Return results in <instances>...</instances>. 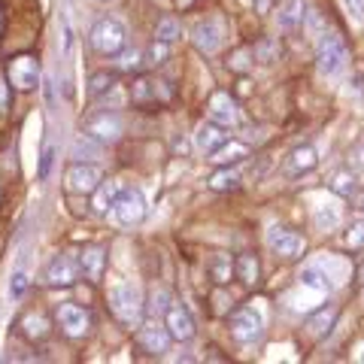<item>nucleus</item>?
Wrapping results in <instances>:
<instances>
[{"instance_id":"35","label":"nucleus","mask_w":364,"mask_h":364,"mask_svg":"<svg viewBox=\"0 0 364 364\" xmlns=\"http://www.w3.org/2000/svg\"><path fill=\"white\" fill-rule=\"evenodd\" d=\"M349 170L352 173H364V140H358L349 149Z\"/></svg>"},{"instance_id":"23","label":"nucleus","mask_w":364,"mask_h":364,"mask_svg":"<svg viewBox=\"0 0 364 364\" xmlns=\"http://www.w3.org/2000/svg\"><path fill=\"white\" fill-rule=\"evenodd\" d=\"M318 164V155L313 146H298L289 158V173L291 176H301V173H310V170Z\"/></svg>"},{"instance_id":"13","label":"nucleus","mask_w":364,"mask_h":364,"mask_svg":"<svg viewBox=\"0 0 364 364\" xmlns=\"http://www.w3.org/2000/svg\"><path fill=\"white\" fill-rule=\"evenodd\" d=\"M191 40H195L198 52H203V55L219 52V46H222V25H219V21H215V18L198 21L195 31H191Z\"/></svg>"},{"instance_id":"41","label":"nucleus","mask_w":364,"mask_h":364,"mask_svg":"<svg viewBox=\"0 0 364 364\" xmlns=\"http://www.w3.org/2000/svg\"><path fill=\"white\" fill-rule=\"evenodd\" d=\"M310 31H313V40H318L322 33L328 31V25H325V18L318 16V13H310Z\"/></svg>"},{"instance_id":"43","label":"nucleus","mask_w":364,"mask_h":364,"mask_svg":"<svg viewBox=\"0 0 364 364\" xmlns=\"http://www.w3.org/2000/svg\"><path fill=\"white\" fill-rule=\"evenodd\" d=\"M343 4L355 18H364V0H343Z\"/></svg>"},{"instance_id":"40","label":"nucleus","mask_w":364,"mask_h":364,"mask_svg":"<svg viewBox=\"0 0 364 364\" xmlns=\"http://www.w3.org/2000/svg\"><path fill=\"white\" fill-rule=\"evenodd\" d=\"M273 52H277V46H273L270 40H264L261 46H255V58H258V61H264V64L273 61Z\"/></svg>"},{"instance_id":"36","label":"nucleus","mask_w":364,"mask_h":364,"mask_svg":"<svg viewBox=\"0 0 364 364\" xmlns=\"http://www.w3.org/2000/svg\"><path fill=\"white\" fill-rule=\"evenodd\" d=\"M167 55H170V43L155 40V43L149 46V64H164Z\"/></svg>"},{"instance_id":"29","label":"nucleus","mask_w":364,"mask_h":364,"mask_svg":"<svg viewBox=\"0 0 364 364\" xmlns=\"http://www.w3.org/2000/svg\"><path fill=\"white\" fill-rule=\"evenodd\" d=\"M337 225H340V210L334 203H322V207L316 210V228L318 231H334Z\"/></svg>"},{"instance_id":"33","label":"nucleus","mask_w":364,"mask_h":364,"mask_svg":"<svg viewBox=\"0 0 364 364\" xmlns=\"http://www.w3.org/2000/svg\"><path fill=\"white\" fill-rule=\"evenodd\" d=\"M25 289H28V270L18 267V270L13 273V279H9V294H13V298H21V294H25Z\"/></svg>"},{"instance_id":"47","label":"nucleus","mask_w":364,"mask_h":364,"mask_svg":"<svg viewBox=\"0 0 364 364\" xmlns=\"http://www.w3.org/2000/svg\"><path fill=\"white\" fill-rule=\"evenodd\" d=\"M361 210H364V200H361Z\"/></svg>"},{"instance_id":"28","label":"nucleus","mask_w":364,"mask_h":364,"mask_svg":"<svg viewBox=\"0 0 364 364\" xmlns=\"http://www.w3.org/2000/svg\"><path fill=\"white\" fill-rule=\"evenodd\" d=\"M158 85L155 79H136L134 88H131V97L136 100V104H149V100H158Z\"/></svg>"},{"instance_id":"1","label":"nucleus","mask_w":364,"mask_h":364,"mask_svg":"<svg viewBox=\"0 0 364 364\" xmlns=\"http://www.w3.org/2000/svg\"><path fill=\"white\" fill-rule=\"evenodd\" d=\"M109 310L112 316L119 318V322L124 325H136L143 318V294L136 286H131V282H119V286L109 289Z\"/></svg>"},{"instance_id":"44","label":"nucleus","mask_w":364,"mask_h":364,"mask_svg":"<svg viewBox=\"0 0 364 364\" xmlns=\"http://www.w3.org/2000/svg\"><path fill=\"white\" fill-rule=\"evenodd\" d=\"M249 52H237L234 55V61H231V67H234V70H246V67H249Z\"/></svg>"},{"instance_id":"11","label":"nucleus","mask_w":364,"mask_h":364,"mask_svg":"<svg viewBox=\"0 0 364 364\" xmlns=\"http://www.w3.org/2000/svg\"><path fill=\"white\" fill-rule=\"evenodd\" d=\"M100 179H104V170L97 164H73L70 173H67V186H70V191H76V195H91Z\"/></svg>"},{"instance_id":"2","label":"nucleus","mask_w":364,"mask_h":364,"mask_svg":"<svg viewBox=\"0 0 364 364\" xmlns=\"http://www.w3.org/2000/svg\"><path fill=\"white\" fill-rule=\"evenodd\" d=\"M316 43H318V49H316L318 73H322V76H337L346 67V58H349L343 37H340L337 31H325Z\"/></svg>"},{"instance_id":"21","label":"nucleus","mask_w":364,"mask_h":364,"mask_svg":"<svg viewBox=\"0 0 364 364\" xmlns=\"http://www.w3.org/2000/svg\"><path fill=\"white\" fill-rule=\"evenodd\" d=\"M104 261H107V255H104V249L100 246H88V249L79 252V267H82V273L88 279L104 277Z\"/></svg>"},{"instance_id":"46","label":"nucleus","mask_w":364,"mask_h":364,"mask_svg":"<svg viewBox=\"0 0 364 364\" xmlns=\"http://www.w3.org/2000/svg\"><path fill=\"white\" fill-rule=\"evenodd\" d=\"M358 279H361V282H364V264H361V267H358Z\"/></svg>"},{"instance_id":"14","label":"nucleus","mask_w":364,"mask_h":364,"mask_svg":"<svg viewBox=\"0 0 364 364\" xmlns=\"http://www.w3.org/2000/svg\"><path fill=\"white\" fill-rule=\"evenodd\" d=\"M136 340H140V346L149 352V355H164L167 346H170V331H167L164 325L149 322V325H143V328H140Z\"/></svg>"},{"instance_id":"30","label":"nucleus","mask_w":364,"mask_h":364,"mask_svg":"<svg viewBox=\"0 0 364 364\" xmlns=\"http://www.w3.org/2000/svg\"><path fill=\"white\" fill-rule=\"evenodd\" d=\"M21 328H25L28 340H46V337H49V322H46L43 316H25Z\"/></svg>"},{"instance_id":"7","label":"nucleus","mask_w":364,"mask_h":364,"mask_svg":"<svg viewBox=\"0 0 364 364\" xmlns=\"http://www.w3.org/2000/svg\"><path fill=\"white\" fill-rule=\"evenodd\" d=\"M6 79H9V82H13L18 91H33V88H40V64H37V58H31V55H21V58H16L13 64H9Z\"/></svg>"},{"instance_id":"45","label":"nucleus","mask_w":364,"mask_h":364,"mask_svg":"<svg viewBox=\"0 0 364 364\" xmlns=\"http://www.w3.org/2000/svg\"><path fill=\"white\" fill-rule=\"evenodd\" d=\"M273 4H277V0H255V13H261V16H267L270 9H273Z\"/></svg>"},{"instance_id":"18","label":"nucleus","mask_w":364,"mask_h":364,"mask_svg":"<svg viewBox=\"0 0 364 364\" xmlns=\"http://www.w3.org/2000/svg\"><path fill=\"white\" fill-rule=\"evenodd\" d=\"M277 18H279V28H286V31L301 28L306 18V4L304 0H282Z\"/></svg>"},{"instance_id":"42","label":"nucleus","mask_w":364,"mask_h":364,"mask_svg":"<svg viewBox=\"0 0 364 364\" xmlns=\"http://www.w3.org/2000/svg\"><path fill=\"white\" fill-rule=\"evenodd\" d=\"M9 109V85H6V76L0 73V116Z\"/></svg>"},{"instance_id":"20","label":"nucleus","mask_w":364,"mask_h":364,"mask_svg":"<svg viewBox=\"0 0 364 364\" xmlns=\"http://www.w3.org/2000/svg\"><path fill=\"white\" fill-rule=\"evenodd\" d=\"M234 277L243 282L246 289H252V286H258V277H261V267H258V258L255 255H249V252H243V255H237L234 258Z\"/></svg>"},{"instance_id":"25","label":"nucleus","mask_w":364,"mask_h":364,"mask_svg":"<svg viewBox=\"0 0 364 364\" xmlns=\"http://www.w3.org/2000/svg\"><path fill=\"white\" fill-rule=\"evenodd\" d=\"M334 318H337V306H322V310H316L310 318H306V328L316 334V337H322L331 331V325H334Z\"/></svg>"},{"instance_id":"26","label":"nucleus","mask_w":364,"mask_h":364,"mask_svg":"<svg viewBox=\"0 0 364 364\" xmlns=\"http://www.w3.org/2000/svg\"><path fill=\"white\" fill-rule=\"evenodd\" d=\"M301 282L306 289H316V291H331V277L322 270V267H304L301 270Z\"/></svg>"},{"instance_id":"12","label":"nucleus","mask_w":364,"mask_h":364,"mask_svg":"<svg viewBox=\"0 0 364 364\" xmlns=\"http://www.w3.org/2000/svg\"><path fill=\"white\" fill-rule=\"evenodd\" d=\"M207 112H210V122L222 124V128H234L237 119H240L234 97L228 95V91H215V95L210 97V104H207Z\"/></svg>"},{"instance_id":"37","label":"nucleus","mask_w":364,"mask_h":364,"mask_svg":"<svg viewBox=\"0 0 364 364\" xmlns=\"http://www.w3.org/2000/svg\"><path fill=\"white\" fill-rule=\"evenodd\" d=\"M122 55V58H119V70H124V73H128V70H136V67H140L143 64V55L140 52H119Z\"/></svg>"},{"instance_id":"4","label":"nucleus","mask_w":364,"mask_h":364,"mask_svg":"<svg viewBox=\"0 0 364 364\" xmlns=\"http://www.w3.org/2000/svg\"><path fill=\"white\" fill-rule=\"evenodd\" d=\"M112 219L122 228H134L146 219V198L136 188H122L116 203H112Z\"/></svg>"},{"instance_id":"19","label":"nucleus","mask_w":364,"mask_h":364,"mask_svg":"<svg viewBox=\"0 0 364 364\" xmlns=\"http://www.w3.org/2000/svg\"><path fill=\"white\" fill-rule=\"evenodd\" d=\"M207 273H210V279L215 282V286H228L231 277H234V258L228 252H215L207 261Z\"/></svg>"},{"instance_id":"32","label":"nucleus","mask_w":364,"mask_h":364,"mask_svg":"<svg viewBox=\"0 0 364 364\" xmlns=\"http://www.w3.org/2000/svg\"><path fill=\"white\" fill-rule=\"evenodd\" d=\"M182 37V28L176 18H161L158 21V31H155V40H164V43H173Z\"/></svg>"},{"instance_id":"6","label":"nucleus","mask_w":364,"mask_h":364,"mask_svg":"<svg viewBox=\"0 0 364 364\" xmlns=\"http://www.w3.org/2000/svg\"><path fill=\"white\" fill-rule=\"evenodd\" d=\"M267 246H270L277 255L289 258V261H291V258H301L304 249H306L304 237H298L294 231H289V228H279V225H273L270 231H267Z\"/></svg>"},{"instance_id":"22","label":"nucleus","mask_w":364,"mask_h":364,"mask_svg":"<svg viewBox=\"0 0 364 364\" xmlns=\"http://www.w3.org/2000/svg\"><path fill=\"white\" fill-rule=\"evenodd\" d=\"M195 143H198V149L200 152H213V149H219V146L225 143V131H222V124H215V122H203L198 134H195Z\"/></svg>"},{"instance_id":"48","label":"nucleus","mask_w":364,"mask_h":364,"mask_svg":"<svg viewBox=\"0 0 364 364\" xmlns=\"http://www.w3.org/2000/svg\"><path fill=\"white\" fill-rule=\"evenodd\" d=\"M361 358H364V355H361Z\"/></svg>"},{"instance_id":"38","label":"nucleus","mask_w":364,"mask_h":364,"mask_svg":"<svg viewBox=\"0 0 364 364\" xmlns=\"http://www.w3.org/2000/svg\"><path fill=\"white\" fill-rule=\"evenodd\" d=\"M52 164H55V146H46V149H43V158H40V170H37V176H40V179H49Z\"/></svg>"},{"instance_id":"15","label":"nucleus","mask_w":364,"mask_h":364,"mask_svg":"<svg viewBox=\"0 0 364 364\" xmlns=\"http://www.w3.org/2000/svg\"><path fill=\"white\" fill-rule=\"evenodd\" d=\"M76 279V261L70 255H55L46 267V282L49 286H70Z\"/></svg>"},{"instance_id":"31","label":"nucleus","mask_w":364,"mask_h":364,"mask_svg":"<svg viewBox=\"0 0 364 364\" xmlns=\"http://www.w3.org/2000/svg\"><path fill=\"white\" fill-rule=\"evenodd\" d=\"M112 82H116V76H112L109 70H100L88 79V97H100V95H107V91L112 88Z\"/></svg>"},{"instance_id":"3","label":"nucleus","mask_w":364,"mask_h":364,"mask_svg":"<svg viewBox=\"0 0 364 364\" xmlns=\"http://www.w3.org/2000/svg\"><path fill=\"white\" fill-rule=\"evenodd\" d=\"M91 46L107 55V58H112V55H119L124 46H128V31H124L122 21L116 18H100L95 28H91Z\"/></svg>"},{"instance_id":"16","label":"nucleus","mask_w":364,"mask_h":364,"mask_svg":"<svg viewBox=\"0 0 364 364\" xmlns=\"http://www.w3.org/2000/svg\"><path fill=\"white\" fill-rule=\"evenodd\" d=\"M119 191H122V186L116 179H100L97 188L91 191V210H95L97 215H107L112 210V203H116Z\"/></svg>"},{"instance_id":"9","label":"nucleus","mask_w":364,"mask_h":364,"mask_svg":"<svg viewBox=\"0 0 364 364\" xmlns=\"http://www.w3.org/2000/svg\"><path fill=\"white\" fill-rule=\"evenodd\" d=\"M231 334L237 343H255V340L261 337V316L255 310H249V306H243V310H237L231 316Z\"/></svg>"},{"instance_id":"10","label":"nucleus","mask_w":364,"mask_h":364,"mask_svg":"<svg viewBox=\"0 0 364 364\" xmlns=\"http://www.w3.org/2000/svg\"><path fill=\"white\" fill-rule=\"evenodd\" d=\"M164 328L170 331V340H179V343H186V340L195 337V318H191V313L186 310L182 304H173V306H167V313H164Z\"/></svg>"},{"instance_id":"24","label":"nucleus","mask_w":364,"mask_h":364,"mask_svg":"<svg viewBox=\"0 0 364 364\" xmlns=\"http://www.w3.org/2000/svg\"><path fill=\"white\" fill-rule=\"evenodd\" d=\"M207 186L213 191H237L240 188V173H237L234 167H219L215 173L207 179Z\"/></svg>"},{"instance_id":"27","label":"nucleus","mask_w":364,"mask_h":364,"mask_svg":"<svg viewBox=\"0 0 364 364\" xmlns=\"http://www.w3.org/2000/svg\"><path fill=\"white\" fill-rule=\"evenodd\" d=\"M331 188L337 191L340 198H352L358 191V179L352 170H337V173L331 176Z\"/></svg>"},{"instance_id":"34","label":"nucleus","mask_w":364,"mask_h":364,"mask_svg":"<svg viewBox=\"0 0 364 364\" xmlns=\"http://www.w3.org/2000/svg\"><path fill=\"white\" fill-rule=\"evenodd\" d=\"M346 246H349V249H361V246H364V219L349 225V231H346Z\"/></svg>"},{"instance_id":"17","label":"nucleus","mask_w":364,"mask_h":364,"mask_svg":"<svg viewBox=\"0 0 364 364\" xmlns=\"http://www.w3.org/2000/svg\"><path fill=\"white\" fill-rule=\"evenodd\" d=\"M243 158H249V146H246V143H237V140L228 143V140H225L219 149L210 152L207 161L215 164V167H231V164H240Z\"/></svg>"},{"instance_id":"8","label":"nucleus","mask_w":364,"mask_h":364,"mask_svg":"<svg viewBox=\"0 0 364 364\" xmlns=\"http://www.w3.org/2000/svg\"><path fill=\"white\" fill-rule=\"evenodd\" d=\"M55 316H58V325L67 337H82L91 328V316L79 304H58V313Z\"/></svg>"},{"instance_id":"39","label":"nucleus","mask_w":364,"mask_h":364,"mask_svg":"<svg viewBox=\"0 0 364 364\" xmlns=\"http://www.w3.org/2000/svg\"><path fill=\"white\" fill-rule=\"evenodd\" d=\"M167 306H170L167 294H164V291H155V294H152V304H149V313H152V316H164Z\"/></svg>"},{"instance_id":"5","label":"nucleus","mask_w":364,"mask_h":364,"mask_svg":"<svg viewBox=\"0 0 364 364\" xmlns=\"http://www.w3.org/2000/svg\"><path fill=\"white\" fill-rule=\"evenodd\" d=\"M122 131H124V124L116 112H97V116H91L85 122V134L95 143H116L122 136Z\"/></svg>"}]
</instances>
